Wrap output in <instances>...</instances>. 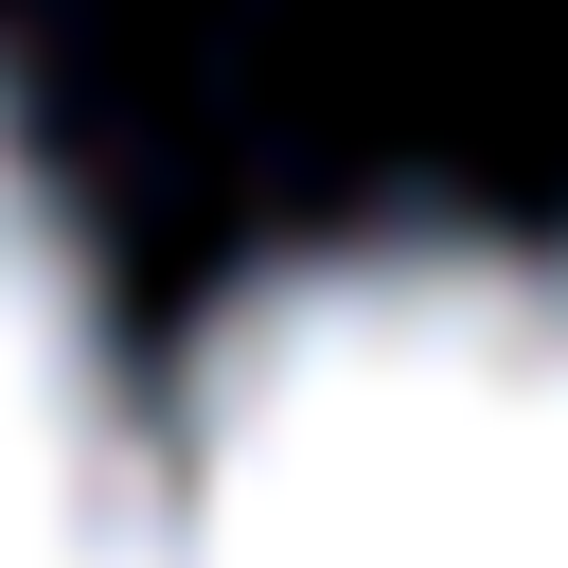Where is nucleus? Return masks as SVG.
<instances>
[{"mask_svg":"<svg viewBox=\"0 0 568 568\" xmlns=\"http://www.w3.org/2000/svg\"><path fill=\"white\" fill-rule=\"evenodd\" d=\"M124 568H568V248L337 231L248 266L142 390Z\"/></svg>","mask_w":568,"mask_h":568,"instance_id":"nucleus-1","label":"nucleus"},{"mask_svg":"<svg viewBox=\"0 0 568 568\" xmlns=\"http://www.w3.org/2000/svg\"><path fill=\"white\" fill-rule=\"evenodd\" d=\"M124 444H142V390L106 355L89 248L36 142L0 124V568H124Z\"/></svg>","mask_w":568,"mask_h":568,"instance_id":"nucleus-2","label":"nucleus"}]
</instances>
